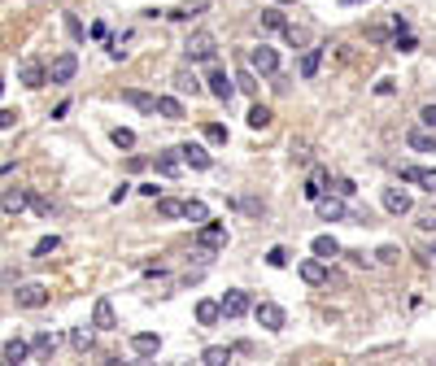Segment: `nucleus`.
Here are the masks:
<instances>
[{
    "instance_id": "obj_45",
    "label": "nucleus",
    "mask_w": 436,
    "mask_h": 366,
    "mask_svg": "<svg viewBox=\"0 0 436 366\" xmlns=\"http://www.w3.org/2000/svg\"><path fill=\"white\" fill-rule=\"evenodd\" d=\"M9 127H18V113H13V109H0V131H9Z\"/></svg>"
},
{
    "instance_id": "obj_9",
    "label": "nucleus",
    "mask_w": 436,
    "mask_h": 366,
    "mask_svg": "<svg viewBox=\"0 0 436 366\" xmlns=\"http://www.w3.org/2000/svg\"><path fill=\"white\" fill-rule=\"evenodd\" d=\"M92 327L96 331H114L118 327V314H114V301H109V296H101V301L92 305Z\"/></svg>"
},
{
    "instance_id": "obj_32",
    "label": "nucleus",
    "mask_w": 436,
    "mask_h": 366,
    "mask_svg": "<svg viewBox=\"0 0 436 366\" xmlns=\"http://www.w3.org/2000/svg\"><path fill=\"white\" fill-rule=\"evenodd\" d=\"M70 344L79 349V353H88V349H92V327H74L70 331Z\"/></svg>"
},
{
    "instance_id": "obj_2",
    "label": "nucleus",
    "mask_w": 436,
    "mask_h": 366,
    "mask_svg": "<svg viewBox=\"0 0 436 366\" xmlns=\"http://www.w3.org/2000/svg\"><path fill=\"white\" fill-rule=\"evenodd\" d=\"M253 319H257V327H266V331H284L288 314H284V305H275V301H253Z\"/></svg>"
},
{
    "instance_id": "obj_5",
    "label": "nucleus",
    "mask_w": 436,
    "mask_h": 366,
    "mask_svg": "<svg viewBox=\"0 0 436 366\" xmlns=\"http://www.w3.org/2000/svg\"><path fill=\"white\" fill-rule=\"evenodd\" d=\"M205 92L214 96V101H232V96H236V79H232L227 70H209V79H205Z\"/></svg>"
},
{
    "instance_id": "obj_11",
    "label": "nucleus",
    "mask_w": 436,
    "mask_h": 366,
    "mask_svg": "<svg viewBox=\"0 0 436 366\" xmlns=\"http://www.w3.org/2000/svg\"><path fill=\"white\" fill-rule=\"evenodd\" d=\"M175 153H179V157H184V166H192V170H209V166H214V157H209L201 144H179Z\"/></svg>"
},
{
    "instance_id": "obj_29",
    "label": "nucleus",
    "mask_w": 436,
    "mask_h": 366,
    "mask_svg": "<svg viewBox=\"0 0 436 366\" xmlns=\"http://www.w3.org/2000/svg\"><path fill=\"white\" fill-rule=\"evenodd\" d=\"M127 105H136L140 113H157V96H149V92H127Z\"/></svg>"
},
{
    "instance_id": "obj_13",
    "label": "nucleus",
    "mask_w": 436,
    "mask_h": 366,
    "mask_svg": "<svg viewBox=\"0 0 436 366\" xmlns=\"http://www.w3.org/2000/svg\"><path fill=\"white\" fill-rule=\"evenodd\" d=\"M297 271H301V279H305V284H310V288L328 284V262H323V257H305V262L297 266Z\"/></svg>"
},
{
    "instance_id": "obj_48",
    "label": "nucleus",
    "mask_w": 436,
    "mask_h": 366,
    "mask_svg": "<svg viewBox=\"0 0 436 366\" xmlns=\"http://www.w3.org/2000/svg\"><path fill=\"white\" fill-rule=\"evenodd\" d=\"M266 262H271V266H288V253H284V248H271Z\"/></svg>"
},
{
    "instance_id": "obj_7",
    "label": "nucleus",
    "mask_w": 436,
    "mask_h": 366,
    "mask_svg": "<svg viewBox=\"0 0 436 366\" xmlns=\"http://www.w3.org/2000/svg\"><path fill=\"white\" fill-rule=\"evenodd\" d=\"M197 244L214 253V248H223V244H227V227H223V223H214V218H209V223H201V227H197Z\"/></svg>"
},
{
    "instance_id": "obj_51",
    "label": "nucleus",
    "mask_w": 436,
    "mask_h": 366,
    "mask_svg": "<svg viewBox=\"0 0 436 366\" xmlns=\"http://www.w3.org/2000/svg\"><path fill=\"white\" fill-rule=\"evenodd\" d=\"M428 257H436V244H432V253H428Z\"/></svg>"
},
{
    "instance_id": "obj_50",
    "label": "nucleus",
    "mask_w": 436,
    "mask_h": 366,
    "mask_svg": "<svg viewBox=\"0 0 436 366\" xmlns=\"http://www.w3.org/2000/svg\"><path fill=\"white\" fill-rule=\"evenodd\" d=\"M293 157H297V161H310V144H297V140H293Z\"/></svg>"
},
{
    "instance_id": "obj_36",
    "label": "nucleus",
    "mask_w": 436,
    "mask_h": 366,
    "mask_svg": "<svg viewBox=\"0 0 436 366\" xmlns=\"http://www.w3.org/2000/svg\"><path fill=\"white\" fill-rule=\"evenodd\" d=\"M323 179H328V175L314 170V175H310V183H305V196H310V201H318V196H323Z\"/></svg>"
},
{
    "instance_id": "obj_16",
    "label": "nucleus",
    "mask_w": 436,
    "mask_h": 366,
    "mask_svg": "<svg viewBox=\"0 0 436 366\" xmlns=\"http://www.w3.org/2000/svg\"><path fill=\"white\" fill-rule=\"evenodd\" d=\"M18 79L26 83V88H44V83H48V70H44L40 61H22V65H18Z\"/></svg>"
},
{
    "instance_id": "obj_27",
    "label": "nucleus",
    "mask_w": 436,
    "mask_h": 366,
    "mask_svg": "<svg viewBox=\"0 0 436 366\" xmlns=\"http://www.w3.org/2000/svg\"><path fill=\"white\" fill-rule=\"evenodd\" d=\"M406 144L414 148V153H436V140L428 136V131H419V127H414L410 136H406Z\"/></svg>"
},
{
    "instance_id": "obj_4",
    "label": "nucleus",
    "mask_w": 436,
    "mask_h": 366,
    "mask_svg": "<svg viewBox=\"0 0 436 366\" xmlns=\"http://www.w3.org/2000/svg\"><path fill=\"white\" fill-rule=\"evenodd\" d=\"M218 310H223V319H240V314H249V310H253V296H249L245 288H232V292H223Z\"/></svg>"
},
{
    "instance_id": "obj_38",
    "label": "nucleus",
    "mask_w": 436,
    "mask_h": 366,
    "mask_svg": "<svg viewBox=\"0 0 436 366\" xmlns=\"http://www.w3.org/2000/svg\"><path fill=\"white\" fill-rule=\"evenodd\" d=\"M393 48H397V53H414V35H410V31H397Z\"/></svg>"
},
{
    "instance_id": "obj_6",
    "label": "nucleus",
    "mask_w": 436,
    "mask_h": 366,
    "mask_svg": "<svg viewBox=\"0 0 436 366\" xmlns=\"http://www.w3.org/2000/svg\"><path fill=\"white\" fill-rule=\"evenodd\" d=\"M13 301H18L22 310H44V305H48V288H44V284H18Z\"/></svg>"
},
{
    "instance_id": "obj_41",
    "label": "nucleus",
    "mask_w": 436,
    "mask_h": 366,
    "mask_svg": "<svg viewBox=\"0 0 436 366\" xmlns=\"http://www.w3.org/2000/svg\"><path fill=\"white\" fill-rule=\"evenodd\" d=\"M205 140H209V144H223V140H227V127L209 122V127H205Z\"/></svg>"
},
{
    "instance_id": "obj_10",
    "label": "nucleus",
    "mask_w": 436,
    "mask_h": 366,
    "mask_svg": "<svg viewBox=\"0 0 436 366\" xmlns=\"http://www.w3.org/2000/svg\"><path fill=\"white\" fill-rule=\"evenodd\" d=\"M314 209H318V218L323 223H341L345 218V196H318V201H314Z\"/></svg>"
},
{
    "instance_id": "obj_42",
    "label": "nucleus",
    "mask_w": 436,
    "mask_h": 366,
    "mask_svg": "<svg viewBox=\"0 0 436 366\" xmlns=\"http://www.w3.org/2000/svg\"><path fill=\"white\" fill-rule=\"evenodd\" d=\"M192 13H201V5H184V9H170V13H166V18H175V22H188V18H192Z\"/></svg>"
},
{
    "instance_id": "obj_34",
    "label": "nucleus",
    "mask_w": 436,
    "mask_h": 366,
    "mask_svg": "<svg viewBox=\"0 0 436 366\" xmlns=\"http://www.w3.org/2000/svg\"><path fill=\"white\" fill-rule=\"evenodd\" d=\"M109 140H114L118 148H136V131H127V127H114V131H109Z\"/></svg>"
},
{
    "instance_id": "obj_3",
    "label": "nucleus",
    "mask_w": 436,
    "mask_h": 366,
    "mask_svg": "<svg viewBox=\"0 0 436 366\" xmlns=\"http://www.w3.org/2000/svg\"><path fill=\"white\" fill-rule=\"evenodd\" d=\"M249 70L253 74H280V53L271 44H257L253 53H249Z\"/></svg>"
},
{
    "instance_id": "obj_43",
    "label": "nucleus",
    "mask_w": 436,
    "mask_h": 366,
    "mask_svg": "<svg viewBox=\"0 0 436 366\" xmlns=\"http://www.w3.org/2000/svg\"><path fill=\"white\" fill-rule=\"evenodd\" d=\"M419 122L436 131V105H423V109H419Z\"/></svg>"
},
{
    "instance_id": "obj_8",
    "label": "nucleus",
    "mask_w": 436,
    "mask_h": 366,
    "mask_svg": "<svg viewBox=\"0 0 436 366\" xmlns=\"http://www.w3.org/2000/svg\"><path fill=\"white\" fill-rule=\"evenodd\" d=\"M79 74V57L74 53H61L53 57V65H48V83H70Z\"/></svg>"
},
{
    "instance_id": "obj_30",
    "label": "nucleus",
    "mask_w": 436,
    "mask_h": 366,
    "mask_svg": "<svg viewBox=\"0 0 436 366\" xmlns=\"http://www.w3.org/2000/svg\"><path fill=\"white\" fill-rule=\"evenodd\" d=\"M205 366H223V362H232V349H223V344H209L205 353H201Z\"/></svg>"
},
{
    "instance_id": "obj_28",
    "label": "nucleus",
    "mask_w": 436,
    "mask_h": 366,
    "mask_svg": "<svg viewBox=\"0 0 436 366\" xmlns=\"http://www.w3.org/2000/svg\"><path fill=\"white\" fill-rule=\"evenodd\" d=\"M184 218H188V223H197V227L209 223V205H205V201H184Z\"/></svg>"
},
{
    "instance_id": "obj_22",
    "label": "nucleus",
    "mask_w": 436,
    "mask_h": 366,
    "mask_svg": "<svg viewBox=\"0 0 436 366\" xmlns=\"http://www.w3.org/2000/svg\"><path fill=\"white\" fill-rule=\"evenodd\" d=\"M157 113H161V118H170V122H179V118H184L179 96H157Z\"/></svg>"
},
{
    "instance_id": "obj_17",
    "label": "nucleus",
    "mask_w": 436,
    "mask_h": 366,
    "mask_svg": "<svg viewBox=\"0 0 436 366\" xmlns=\"http://www.w3.org/2000/svg\"><path fill=\"white\" fill-rule=\"evenodd\" d=\"M31 353L35 358H53L57 353V331H35V336H31Z\"/></svg>"
},
{
    "instance_id": "obj_25",
    "label": "nucleus",
    "mask_w": 436,
    "mask_h": 366,
    "mask_svg": "<svg viewBox=\"0 0 436 366\" xmlns=\"http://www.w3.org/2000/svg\"><path fill=\"white\" fill-rule=\"evenodd\" d=\"M314 257H323V262H332V257H341V244H336L332 236H314Z\"/></svg>"
},
{
    "instance_id": "obj_37",
    "label": "nucleus",
    "mask_w": 436,
    "mask_h": 366,
    "mask_svg": "<svg viewBox=\"0 0 436 366\" xmlns=\"http://www.w3.org/2000/svg\"><path fill=\"white\" fill-rule=\"evenodd\" d=\"M232 205H240L245 214H266V205H262V201H253V196H236Z\"/></svg>"
},
{
    "instance_id": "obj_35",
    "label": "nucleus",
    "mask_w": 436,
    "mask_h": 366,
    "mask_svg": "<svg viewBox=\"0 0 436 366\" xmlns=\"http://www.w3.org/2000/svg\"><path fill=\"white\" fill-rule=\"evenodd\" d=\"M57 248H61V236H44L35 248H31V253H35V257H48V253H57Z\"/></svg>"
},
{
    "instance_id": "obj_49",
    "label": "nucleus",
    "mask_w": 436,
    "mask_h": 366,
    "mask_svg": "<svg viewBox=\"0 0 436 366\" xmlns=\"http://www.w3.org/2000/svg\"><path fill=\"white\" fill-rule=\"evenodd\" d=\"M419 227H423V231H436V214L423 209V214H419Z\"/></svg>"
},
{
    "instance_id": "obj_40",
    "label": "nucleus",
    "mask_w": 436,
    "mask_h": 366,
    "mask_svg": "<svg viewBox=\"0 0 436 366\" xmlns=\"http://www.w3.org/2000/svg\"><path fill=\"white\" fill-rule=\"evenodd\" d=\"M366 40H371V44H389V40H393V31H389V26H371V31H366Z\"/></svg>"
},
{
    "instance_id": "obj_1",
    "label": "nucleus",
    "mask_w": 436,
    "mask_h": 366,
    "mask_svg": "<svg viewBox=\"0 0 436 366\" xmlns=\"http://www.w3.org/2000/svg\"><path fill=\"white\" fill-rule=\"evenodd\" d=\"M184 57H188L192 65H201V61H214V57H218V48H214V35H209V31H192V35H188V44H184Z\"/></svg>"
},
{
    "instance_id": "obj_33",
    "label": "nucleus",
    "mask_w": 436,
    "mask_h": 366,
    "mask_svg": "<svg viewBox=\"0 0 436 366\" xmlns=\"http://www.w3.org/2000/svg\"><path fill=\"white\" fill-rule=\"evenodd\" d=\"M249 127H253V131L271 127V109H266V105H253V109H249Z\"/></svg>"
},
{
    "instance_id": "obj_44",
    "label": "nucleus",
    "mask_w": 436,
    "mask_h": 366,
    "mask_svg": "<svg viewBox=\"0 0 436 366\" xmlns=\"http://www.w3.org/2000/svg\"><path fill=\"white\" fill-rule=\"evenodd\" d=\"M236 88H245V92H253V88H257V83H253V70H240V74H236Z\"/></svg>"
},
{
    "instance_id": "obj_31",
    "label": "nucleus",
    "mask_w": 436,
    "mask_h": 366,
    "mask_svg": "<svg viewBox=\"0 0 436 366\" xmlns=\"http://www.w3.org/2000/svg\"><path fill=\"white\" fill-rule=\"evenodd\" d=\"M157 214H161V218H184V201H170V196H161V201H157Z\"/></svg>"
},
{
    "instance_id": "obj_47",
    "label": "nucleus",
    "mask_w": 436,
    "mask_h": 366,
    "mask_svg": "<svg viewBox=\"0 0 436 366\" xmlns=\"http://www.w3.org/2000/svg\"><path fill=\"white\" fill-rule=\"evenodd\" d=\"M66 31H70L74 40H83V26H79V18H74V13H66Z\"/></svg>"
},
{
    "instance_id": "obj_18",
    "label": "nucleus",
    "mask_w": 436,
    "mask_h": 366,
    "mask_svg": "<svg viewBox=\"0 0 436 366\" xmlns=\"http://www.w3.org/2000/svg\"><path fill=\"white\" fill-rule=\"evenodd\" d=\"M153 170H157L161 179H175V175H179V170H184V157H179V153H157V161H153Z\"/></svg>"
},
{
    "instance_id": "obj_46",
    "label": "nucleus",
    "mask_w": 436,
    "mask_h": 366,
    "mask_svg": "<svg viewBox=\"0 0 436 366\" xmlns=\"http://www.w3.org/2000/svg\"><path fill=\"white\" fill-rule=\"evenodd\" d=\"M358 188H353V179H336V196H353Z\"/></svg>"
},
{
    "instance_id": "obj_19",
    "label": "nucleus",
    "mask_w": 436,
    "mask_h": 366,
    "mask_svg": "<svg viewBox=\"0 0 436 366\" xmlns=\"http://www.w3.org/2000/svg\"><path fill=\"white\" fill-rule=\"evenodd\" d=\"M0 205H5V214H22L31 205V192L26 188H9L5 196H0Z\"/></svg>"
},
{
    "instance_id": "obj_15",
    "label": "nucleus",
    "mask_w": 436,
    "mask_h": 366,
    "mask_svg": "<svg viewBox=\"0 0 436 366\" xmlns=\"http://www.w3.org/2000/svg\"><path fill=\"white\" fill-rule=\"evenodd\" d=\"M157 349H161V336H153V331H136L131 336V353L136 358H153Z\"/></svg>"
},
{
    "instance_id": "obj_39",
    "label": "nucleus",
    "mask_w": 436,
    "mask_h": 366,
    "mask_svg": "<svg viewBox=\"0 0 436 366\" xmlns=\"http://www.w3.org/2000/svg\"><path fill=\"white\" fill-rule=\"evenodd\" d=\"M284 40H288V44H293V48H301V44H305V31H301V26H293V22H288V26H284Z\"/></svg>"
},
{
    "instance_id": "obj_26",
    "label": "nucleus",
    "mask_w": 436,
    "mask_h": 366,
    "mask_svg": "<svg viewBox=\"0 0 436 366\" xmlns=\"http://www.w3.org/2000/svg\"><path fill=\"white\" fill-rule=\"evenodd\" d=\"M218 319H223L218 301H197V323H201V327H214Z\"/></svg>"
},
{
    "instance_id": "obj_52",
    "label": "nucleus",
    "mask_w": 436,
    "mask_h": 366,
    "mask_svg": "<svg viewBox=\"0 0 436 366\" xmlns=\"http://www.w3.org/2000/svg\"><path fill=\"white\" fill-rule=\"evenodd\" d=\"M0 92H5V79H0Z\"/></svg>"
},
{
    "instance_id": "obj_14",
    "label": "nucleus",
    "mask_w": 436,
    "mask_h": 366,
    "mask_svg": "<svg viewBox=\"0 0 436 366\" xmlns=\"http://www.w3.org/2000/svg\"><path fill=\"white\" fill-rule=\"evenodd\" d=\"M384 209L397 214V218H401V214H410V192L406 188H384Z\"/></svg>"
},
{
    "instance_id": "obj_12",
    "label": "nucleus",
    "mask_w": 436,
    "mask_h": 366,
    "mask_svg": "<svg viewBox=\"0 0 436 366\" xmlns=\"http://www.w3.org/2000/svg\"><path fill=\"white\" fill-rule=\"evenodd\" d=\"M401 183H419L423 192H436V170H428V166H401Z\"/></svg>"
},
{
    "instance_id": "obj_24",
    "label": "nucleus",
    "mask_w": 436,
    "mask_h": 366,
    "mask_svg": "<svg viewBox=\"0 0 436 366\" xmlns=\"http://www.w3.org/2000/svg\"><path fill=\"white\" fill-rule=\"evenodd\" d=\"M318 65H323V48H305L301 53V79H314Z\"/></svg>"
},
{
    "instance_id": "obj_20",
    "label": "nucleus",
    "mask_w": 436,
    "mask_h": 366,
    "mask_svg": "<svg viewBox=\"0 0 436 366\" xmlns=\"http://www.w3.org/2000/svg\"><path fill=\"white\" fill-rule=\"evenodd\" d=\"M0 358H5V362H26V358H31V340H22V336L5 340V349H0Z\"/></svg>"
},
{
    "instance_id": "obj_23",
    "label": "nucleus",
    "mask_w": 436,
    "mask_h": 366,
    "mask_svg": "<svg viewBox=\"0 0 436 366\" xmlns=\"http://www.w3.org/2000/svg\"><path fill=\"white\" fill-rule=\"evenodd\" d=\"M257 26H262V31H284V26H288V18H284V13H280L275 5H271V9L257 13Z\"/></svg>"
},
{
    "instance_id": "obj_21",
    "label": "nucleus",
    "mask_w": 436,
    "mask_h": 366,
    "mask_svg": "<svg viewBox=\"0 0 436 366\" xmlns=\"http://www.w3.org/2000/svg\"><path fill=\"white\" fill-rule=\"evenodd\" d=\"M175 92H192V96H201V92H205V83L192 74V70H175Z\"/></svg>"
}]
</instances>
